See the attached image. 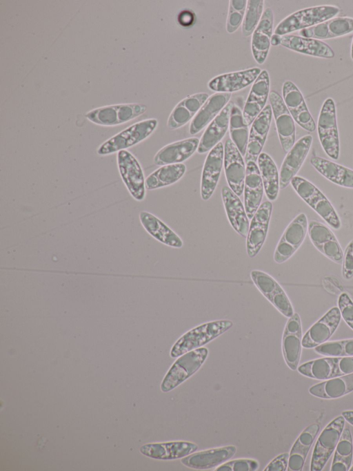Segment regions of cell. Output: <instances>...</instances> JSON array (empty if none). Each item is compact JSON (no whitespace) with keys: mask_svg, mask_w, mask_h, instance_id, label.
Wrapping results in <instances>:
<instances>
[{"mask_svg":"<svg viewBox=\"0 0 353 471\" xmlns=\"http://www.w3.org/2000/svg\"><path fill=\"white\" fill-rule=\"evenodd\" d=\"M341 320L339 307L331 308L306 331L302 338V347L312 349L326 343L338 328Z\"/></svg>","mask_w":353,"mask_h":471,"instance_id":"obj_19","label":"cell"},{"mask_svg":"<svg viewBox=\"0 0 353 471\" xmlns=\"http://www.w3.org/2000/svg\"><path fill=\"white\" fill-rule=\"evenodd\" d=\"M247 3V0L230 1L226 20V31L228 33L234 32L242 25Z\"/></svg>","mask_w":353,"mask_h":471,"instance_id":"obj_46","label":"cell"},{"mask_svg":"<svg viewBox=\"0 0 353 471\" xmlns=\"http://www.w3.org/2000/svg\"><path fill=\"white\" fill-rule=\"evenodd\" d=\"M342 276L345 280L353 278V240L347 245L343 253Z\"/></svg>","mask_w":353,"mask_h":471,"instance_id":"obj_49","label":"cell"},{"mask_svg":"<svg viewBox=\"0 0 353 471\" xmlns=\"http://www.w3.org/2000/svg\"><path fill=\"white\" fill-rule=\"evenodd\" d=\"M250 277L259 291L282 315L288 318L293 316L294 312L288 296L273 277L255 269L250 272Z\"/></svg>","mask_w":353,"mask_h":471,"instance_id":"obj_11","label":"cell"},{"mask_svg":"<svg viewBox=\"0 0 353 471\" xmlns=\"http://www.w3.org/2000/svg\"><path fill=\"white\" fill-rule=\"evenodd\" d=\"M340 12V8L334 5L317 6L296 11L283 20L276 26L274 34L279 36L318 25L334 18Z\"/></svg>","mask_w":353,"mask_h":471,"instance_id":"obj_2","label":"cell"},{"mask_svg":"<svg viewBox=\"0 0 353 471\" xmlns=\"http://www.w3.org/2000/svg\"><path fill=\"white\" fill-rule=\"evenodd\" d=\"M259 468V462L252 459H238L228 461L219 465L216 471H256Z\"/></svg>","mask_w":353,"mask_h":471,"instance_id":"obj_47","label":"cell"},{"mask_svg":"<svg viewBox=\"0 0 353 471\" xmlns=\"http://www.w3.org/2000/svg\"><path fill=\"white\" fill-rule=\"evenodd\" d=\"M263 0H248L244 19L241 25L243 37H249L258 26L263 14Z\"/></svg>","mask_w":353,"mask_h":471,"instance_id":"obj_44","label":"cell"},{"mask_svg":"<svg viewBox=\"0 0 353 471\" xmlns=\"http://www.w3.org/2000/svg\"><path fill=\"white\" fill-rule=\"evenodd\" d=\"M198 449L196 443L179 441L165 443H155L143 445L140 452L143 455L159 460H173L181 459Z\"/></svg>","mask_w":353,"mask_h":471,"instance_id":"obj_27","label":"cell"},{"mask_svg":"<svg viewBox=\"0 0 353 471\" xmlns=\"http://www.w3.org/2000/svg\"><path fill=\"white\" fill-rule=\"evenodd\" d=\"M223 164L228 186L241 196L244 190L246 166L243 156L231 139L226 140L224 144Z\"/></svg>","mask_w":353,"mask_h":471,"instance_id":"obj_13","label":"cell"},{"mask_svg":"<svg viewBox=\"0 0 353 471\" xmlns=\"http://www.w3.org/2000/svg\"><path fill=\"white\" fill-rule=\"evenodd\" d=\"M231 97L232 93H215L209 96L191 121L190 134L196 135L208 126L228 104Z\"/></svg>","mask_w":353,"mask_h":471,"instance_id":"obj_33","label":"cell"},{"mask_svg":"<svg viewBox=\"0 0 353 471\" xmlns=\"http://www.w3.org/2000/svg\"><path fill=\"white\" fill-rule=\"evenodd\" d=\"M208 97V93L201 92L189 95L180 101L168 117V128L178 129L192 120Z\"/></svg>","mask_w":353,"mask_h":471,"instance_id":"obj_28","label":"cell"},{"mask_svg":"<svg viewBox=\"0 0 353 471\" xmlns=\"http://www.w3.org/2000/svg\"><path fill=\"white\" fill-rule=\"evenodd\" d=\"M318 136L321 146L328 157L336 160L339 157V137L336 121V110L332 98H327L321 107L317 123Z\"/></svg>","mask_w":353,"mask_h":471,"instance_id":"obj_6","label":"cell"},{"mask_svg":"<svg viewBox=\"0 0 353 471\" xmlns=\"http://www.w3.org/2000/svg\"><path fill=\"white\" fill-rule=\"evenodd\" d=\"M234 104L232 101L229 102L207 126L200 139L196 151L198 153L203 154L209 152L221 142L229 128L230 113Z\"/></svg>","mask_w":353,"mask_h":471,"instance_id":"obj_32","label":"cell"},{"mask_svg":"<svg viewBox=\"0 0 353 471\" xmlns=\"http://www.w3.org/2000/svg\"><path fill=\"white\" fill-rule=\"evenodd\" d=\"M353 457V443L349 427H344L334 450L331 471H347Z\"/></svg>","mask_w":353,"mask_h":471,"instance_id":"obj_42","label":"cell"},{"mask_svg":"<svg viewBox=\"0 0 353 471\" xmlns=\"http://www.w3.org/2000/svg\"><path fill=\"white\" fill-rule=\"evenodd\" d=\"M280 45L292 51L313 57L326 59L334 57V52L328 44L313 38L289 34L281 36Z\"/></svg>","mask_w":353,"mask_h":471,"instance_id":"obj_34","label":"cell"},{"mask_svg":"<svg viewBox=\"0 0 353 471\" xmlns=\"http://www.w3.org/2000/svg\"><path fill=\"white\" fill-rule=\"evenodd\" d=\"M257 164L262 178L264 192L270 201L276 200L279 192V173L273 159L266 153L261 152Z\"/></svg>","mask_w":353,"mask_h":471,"instance_id":"obj_39","label":"cell"},{"mask_svg":"<svg viewBox=\"0 0 353 471\" xmlns=\"http://www.w3.org/2000/svg\"><path fill=\"white\" fill-rule=\"evenodd\" d=\"M297 195L332 228L339 229L340 218L327 197L309 180L296 175L290 182Z\"/></svg>","mask_w":353,"mask_h":471,"instance_id":"obj_3","label":"cell"},{"mask_svg":"<svg viewBox=\"0 0 353 471\" xmlns=\"http://www.w3.org/2000/svg\"><path fill=\"white\" fill-rule=\"evenodd\" d=\"M349 470H350V471H353V465H352V467H350V468Z\"/></svg>","mask_w":353,"mask_h":471,"instance_id":"obj_56","label":"cell"},{"mask_svg":"<svg viewBox=\"0 0 353 471\" xmlns=\"http://www.w3.org/2000/svg\"><path fill=\"white\" fill-rule=\"evenodd\" d=\"M269 100L282 149L288 153L295 143L294 120L283 97L276 91H270Z\"/></svg>","mask_w":353,"mask_h":471,"instance_id":"obj_12","label":"cell"},{"mask_svg":"<svg viewBox=\"0 0 353 471\" xmlns=\"http://www.w3.org/2000/svg\"><path fill=\"white\" fill-rule=\"evenodd\" d=\"M229 130L231 140L236 146L241 155L245 156L250 131L248 126L244 122L243 110L236 104H234L231 110Z\"/></svg>","mask_w":353,"mask_h":471,"instance_id":"obj_43","label":"cell"},{"mask_svg":"<svg viewBox=\"0 0 353 471\" xmlns=\"http://www.w3.org/2000/svg\"><path fill=\"white\" fill-rule=\"evenodd\" d=\"M224 160V146L221 142L211 149L204 162L201 180V197L208 200L217 186Z\"/></svg>","mask_w":353,"mask_h":471,"instance_id":"obj_21","label":"cell"},{"mask_svg":"<svg viewBox=\"0 0 353 471\" xmlns=\"http://www.w3.org/2000/svg\"><path fill=\"white\" fill-rule=\"evenodd\" d=\"M281 36H279L276 34H273L272 38H271V45L272 46H278L281 44Z\"/></svg>","mask_w":353,"mask_h":471,"instance_id":"obj_54","label":"cell"},{"mask_svg":"<svg viewBox=\"0 0 353 471\" xmlns=\"http://www.w3.org/2000/svg\"><path fill=\"white\" fill-rule=\"evenodd\" d=\"M341 415L346 421L353 425V410H347L342 412Z\"/></svg>","mask_w":353,"mask_h":471,"instance_id":"obj_53","label":"cell"},{"mask_svg":"<svg viewBox=\"0 0 353 471\" xmlns=\"http://www.w3.org/2000/svg\"><path fill=\"white\" fill-rule=\"evenodd\" d=\"M274 13L271 8H266L261 19L252 35L251 49L256 63L263 64L269 53L273 35Z\"/></svg>","mask_w":353,"mask_h":471,"instance_id":"obj_25","label":"cell"},{"mask_svg":"<svg viewBox=\"0 0 353 471\" xmlns=\"http://www.w3.org/2000/svg\"><path fill=\"white\" fill-rule=\"evenodd\" d=\"M338 307L341 318L353 329V301L347 293H342L338 299Z\"/></svg>","mask_w":353,"mask_h":471,"instance_id":"obj_48","label":"cell"},{"mask_svg":"<svg viewBox=\"0 0 353 471\" xmlns=\"http://www.w3.org/2000/svg\"><path fill=\"white\" fill-rule=\"evenodd\" d=\"M353 32V17H338L299 31L301 37L319 40L346 35Z\"/></svg>","mask_w":353,"mask_h":471,"instance_id":"obj_31","label":"cell"},{"mask_svg":"<svg viewBox=\"0 0 353 471\" xmlns=\"http://www.w3.org/2000/svg\"><path fill=\"white\" fill-rule=\"evenodd\" d=\"M350 56L352 59L353 60V39L351 45V51H350Z\"/></svg>","mask_w":353,"mask_h":471,"instance_id":"obj_55","label":"cell"},{"mask_svg":"<svg viewBox=\"0 0 353 471\" xmlns=\"http://www.w3.org/2000/svg\"><path fill=\"white\" fill-rule=\"evenodd\" d=\"M139 220L145 230L159 242L173 247L181 248V238L154 215L148 211H141Z\"/></svg>","mask_w":353,"mask_h":471,"instance_id":"obj_36","label":"cell"},{"mask_svg":"<svg viewBox=\"0 0 353 471\" xmlns=\"http://www.w3.org/2000/svg\"><path fill=\"white\" fill-rule=\"evenodd\" d=\"M272 118L270 104H268L251 125L246 150L245 164L257 161L265 143Z\"/></svg>","mask_w":353,"mask_h":471,"instance_id":"obj_22","label":"cell"},{"mask_svg":"<svg viewBox=\"0 0 353 471\" xmlns=\"http://www.w3.org/2000/svg\"><path fill=\"white\" fill-rule=\"evenodd\" d=\"M147 106L143 104H120L104 106L87 112L85 117L91 122L105 126H114L128 122L143 114Z\"/></svg>","mask_w":353,"mask_h":471,"instance_id":"obj_7","label":"cell"},{"mask_svg":"<svg viewBox=\"0 0 353 471\" xmlns=\"http://www.w3.org/2000/svg\"><path fill=\"white\" fill-rule=\"evenodd\" d=\"M117 166L123 182L130 195L137 201L145 196V179L138 160L130 151L122 150L117 154Z\"/></svg>","mask_w":353,"mask_h":471,"instance_id":"obj_10","label":"cell"},{"mask_svg":"<svg viewBox=\"0 0 353 471\" xmlns=\"http://www.w3.org/2000/svg\"><path fill=\"white\" fill-rule=\"evenodd\" d=\"M272 212V202L265 201L260 205L251 219L246 237V251L250 258H254L265 242Z\"/></svg>","mask_w":353,"mask_h":471,"instance_id":"obj_14","label":"cell"},{"mask_svg":"<svg viewBox=\"0 0 353 471\" xmlns=\"http://www.w3.org/2000/svg\"><path fill=\"white\" fill-rule=\"evenodd\" d=\"M353 392V373L323 381L309 388L312 396L323 399H335Z\"/></svg>","mask_w":353,"mask_h":471,"instance_id":"obj_38","label":"cell"},{"mask_svg":"<svg viewBox=\"0 0 353 471\" xmlns=\"http://www.w3.org/2000/svg\"><path fill=\"white\" fill-rule=\"evenodd\" d=\"M270 86L269 73L266 70H262L252 84L243 109V119L247 126H251L265 107L270 93Z\"/></svg>","mask_w":353,"mask_h":471,"instance_id":"obj_20","label":"cell"},{"mask_svg":"<svg viewBox=\"0 0 353 471\" xmlns=\"http://www.w3.org/2000/svg\"><path fill=\"white\" fill-rule=\"evenodd\" d=\"M262 70L258 67L221 74L211 79L208 87L216 93H232L241 90L256 79Z\"/></svg>","mask_w":353,"mask_h":471,"instance_id":"obj_23","label":"cell"},{"mask_svg":"<svg viewBox=\"0 0 353 471\" xmlns=\"http://www.w3.org/2000/svg\"><path fill=\"white\" fill-rule=\"evenodd\" d=\"M289 453H282L274 458L265 467L264 471H285L288 468Z\"/></svg>","mask_w":353,"mask_h":471,"instance_id":"obj_50","label":"cell"},{"mask_svg":"<svg viewBox=\"0 0 353 471\" xmlns=\"http://www.w3.org/2000/svg\"><path fill=\"white\" fill-rule=\"evenodd\" d=\"M345 419L341 415L330 422L322 430L315 443L310 462L311 471H321L337 445Z\"/></svg>","mask_w":353,"mask_h":471,"instance_id":"obj_8","label":"cell"},{"mask_svg":"<svg viewBox=\"0 0 353 471\" xmlns=\"http://www.w3.org/2000/svg\"><path fill=\"white\" fill-rule=\"evenodd\" d=\"M221 193L225 213L232 227L238 234L243 238H246L250 222L239 196L234 193L228 186H223Z\"/></svg>","mask_w":353,"mask_h":471,"instance_id":"obj_30","label":"cell"},{"mask_svg":"<svg viewBox=\"0 0 353 471\" xmlns=\"http://www.w3.org/2000/svg\"><path fill=\"white\" fill-rule=\"evenodd\" d=\"M307 232L312 244L319 251L335 263H343L342 248L328 227L320 222L311 220L308 222Z\"/></svg>","mask_w":353,"mask_h":471,"instance_id":"obj_15","label":"cell"},{"mask_svg":"<svg viewBox=\"0 0 353 471\" xmlns=\"http://www.w3.org/2000/svg\"><path fill=\"white\" fill-rule=\"evenodd\" d=\"M179 23L183 26H188L194 21V15L191 12L184 10L180 13L178 17Z\"/></svg>","mask_w":353,"mask_h":471,"instance_id":"obj_52","label":"cell"},{"mask_svg":"<svg viewBox=\"0 0 353 471\" xmlns=\"http://www.w3.org/2000/svg\"><path fill=\"white\" fill-rule=\"evenodd\" d=\"M157 125L158 121L154 118L134 123L105 141L97 153L99 155H107L126 150L148 138Z\"/></svg>","mask_w":353,"mask_h":471,"instance_id":"obj_5","label":"cell"},{"mask_svg":"<svg viewBox=\"0 0 353 471\" xmlns=\"http://www.w3.org/2000/svg\"><path fill=\"white\" fill-rule=\"evenodd\" d=\"M308 231L305 213L297 215L283 233L274 253V260L281 264L289 260L303 242Z\"/></svg>","mask_w":353,"mask_h":471,"instance_id":"obj_9","label":"cell"},{"mask_svg":"<svg viewBox=\"0 0 353 471\" xmlns=\"http://www.w3.org/2000/svg\"><path fill=\"white\" fill-rule=\"evenodd\" d=\"M244 206L251 220L261 204L264 187L258 165L254 162L246 163L244 185Z\"/></svg>","mask_w":353,"mask_h":471,"instance_id":"obj_26","label":"cell"},{"mask_svg":"<svg viewBox=\"0 0 353 471\" xmlns=\"http://www.w3.org/2000/svg\"><path fill=\"white\" fill-rule=\"evenodd\" d=\"M200 140L190 137L176 141L161 148L154 157L157 166L182 163L197 151Z\"/></svg>","mask_w":353,"mask_h":471,"instance_id":"obj_29","label":"cell"},{"mask_svg":"<svg viewBox=\"0 0 353 471\" xmlns=\"http://www.w3.org/2000/svg\"><path fill=\"white\" fill-rule=\"evenodd\" d=\"M236 448L233 445L194 452L181 458V462L185 466L196 470H208L224 463L236 453Z\"/></svg>","mask_w":353,"mask_h":471,"instance_id":"obj_24","label":"cell"},{"mask_svg":"<svg viewBox=\"0 0 353 471\" xmlns=\"http://www.w3.org/2000/svg\"><path fill=\"white\" fill-rule=\"evenodd\" d=\"M314 351L325 356H353V338L326 342L316 347Z\"/></svg>","mask_w":353,"mask_h":471,"instance_id":"obj_45","label":"cell"},{"mask_svg":"<svg viewBox=\"0 0 353 471\" xmlns=\"http://www.w3.org/2000/svg\"><path fill=\"white\" fill-rule=\"evenodd\" d=\"M233 326L230 320H219L203 323L182 335L170 349L171 358H178L186 352L201 347Z\"/></svg>","mask_w":353,"mask_h":471,"instance_id":"obj_1","label":"cell"},{"mask_svg":"<svg viewBox=\"0 0 353 471\" xmlns=\"http://www.w3.org/2000/svg\"><path fill=\"white\" fill-rule=\"evenodd\" d=\"M312 136L305 135L298 140L287 153L279 171V186L285 189L303 164L310 150Z\"/></svg>","mask_w":353,"mask_h":471,"instance_id":"obj_17","label":"cell"},{"mask_svg":"<svg viewBox=\"0 0 353 471\" xmlns=\"http://www.w3.org/2000/svg\"><path fill=\"white\" fill-rule=\"evenodd\" d=\"M320 430L319 423L307 426L298 436L289 453L288 470L301 471L307 454Z\"/></svg>","mask_w":353,"mask_h":471,"instance_id":"obj_35","label":"cell"},{"mask_svg":"<svg viewBox=\"0 0 353 471\" xmlns=\"http://www.w3.org/2000/svg\"><path fill=\"white\" fill-rule=\"evenodd\" d=\"M209 351L199 347L185 353L174 361L161 383V390L168 392L195 374L204 363Z\"/></svg>","mask_w":353,"mask_h":471,"instance_id":"obj_4","label":"cell"},{"mask_svg":"<svg viewBox=\"0 0 353 471\" xmlns=\"http://www.w3.org/2000/svg\"><path fill=\"white\" fill-rule=\"evenodd\" d=\"M185 171L186 166L183 163L161 166L145 178V188L154 190L174 184Z\"/></svg>","mask_w":353,"mask_h":471,"instance_id":"obj_40","label":"cell"},{"mask_svg":"<svg viewBox=\"0 0 353 471\" xmlns=\"http://www.w3.org/2000/svg\"><path fill=\"white\" fill-rule=\"evenodd\" d=\"M310 164L322 176L342 187L353 189V170L326 160L314 156Z\"/></svg>","mask_w":353,"mask_h":471,"instance_id":"obj_37","label":"cell"},{"mask_svg":"<svg viewBox=\"0 0 353 471\" xmlns=\"http://www.w3.org/2000/svg\"><path fill=\"white\" fill-rule=\"evenodd\" d=\"M302 328L299 314L288 318L282 337V352L286 365L294 371L298 368L302 349Z\"/></svg>","mask_w":353,"mask_h":471,"instance_id":"obj_18","label":"cell"},{"mask_svg":"<svg viewBox=\"0 0 353 471\" xmlns=\"http://www.w3.org/2000/svg\"><path fill=\"white\" fill-rule=\"evenodd\" d=\"M338 376L353 373V356L335 357Z\"/></svg>","mask_w":353,"mask_h":471,"instance_id":"obj_51","label":"cell"},{"mask_svg":"<svg viewBox=\"0 0 353 471\" xmlns=\"http://www.w3.org/2000/svg\"><path fill=\"white\" fill-rule=\"evenodd\" d=\"M282 94L283 99L294 122L308 132L314 131L315 122L298 87L292 81L286 80L282 86Z\"/></svg>","mask_w":353,"mask_h":471,"instance_id":"obj_16","label":"cell"},{"mask_svg":"<svg viewBox=\"0 0 353 471\" xmlns=\"http://www.w3.org/2000/svg\"><path fill=\"white\" fill-rule=\"evenodd\" d=\"M298 372L308 378L325 381L337 375L335 357L326 356L307 361L297 368Z\"/></svg>","mask_w":353,"mask_h":471,"instance_id":"obj_41","label":"cell"}]
</instances>
